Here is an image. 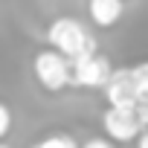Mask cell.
Instances as JSON below:
<instances>
[{"label":"cell","mask_w":148,"mask_h":148,"mask_svg":"<svg viewBox=\"0 0 148 148\" xmlns=\"http://www.w3.org/2000/svg\"><path fill=\"white\" fill-rule=\"evenodd\" d=\"M0 148H9V145H0Z\"/></svg>","instance_id":"13"},{"label":"cell","mask_w":148,"mask_h":148,"mask_svg":"<svg viewBox=\"0 0 148 148\" xmlns=\"http://www.w3.org/2000/svg\"><path fill=\"white\" fill-rule=\"evenodd\" d=\"M35 79L44 90H64L73 82V61L58 49H44L35 55Z\"/></svg>","instance_id":"2"},{"label":"cell","mask_w":148,"mask_h":148,"mask_svg":"<svg viewBox=\"0 0 148 148\" xmlns=\"http://www.w3.org/2000/svg\"><path fill=\"white\" fill-rule=\"evenodd\" d=\"M136 148H148V128L139 134V139H136Z\"/></svg>","instance_id":"12"},{"label":"cell","mask_w":148,"mask_h":148,"mask_svg":"<svg viewBox=\"0 0 148 148\" xmlns=\"http://www.w3.org/2000/svg\"><path fill=\"white\" fill-rule=\"evenodd\" d=\"M136 113L142 119V128H148V102H136Z\"/></svg>","instance_id":"10"},{"label":"cell","mask_w":148,"mask_h":148,"mask_svg":"<svg viewBox=\"0 0 148 148\" xmlns=\"http://www.w3.org/2000/svg\"><path fill=\"white\" fill-rule=\"evenodd\" d=\"M102 125H105V134L116 142H131L142 134V119L136 108H108Z\"/></svg>","instance_id":"5"},{"label":"cell","mask_w":148,"mask_h":148,"mask_svg":"<svg viewBox=\"0 0 148 148\" xmlns=\"http://www.w3.org/2000/svg\"><path fill=\"white\" fill-rule=\"evenodd\" d=\"M105 99H108V108H136V102H139V87H136L134 67H119V70H113L110 82L105 84Z\"/></svg>","instance_id":"4"},{"label":"cell","mask_w":148,"mask_h":148,"mask_svg":"<svg viewBox=\"0 0 148 148\" xmlns=\"http://www.w3.org/2000/svg\"><path fill=\"white\" fill-rule=\"evenodd\" d=\"M47 41L58 52H64L70 61H76L79 55H87V52H96V38L76 18H55L47 29Z\"/></svg>","instance_id":"1"},{"label":"cell","mask_w":148,"mask_h":148,"mask_svg":"<svg viewBox=\"0 0 148 148\" xmlns=\"http://www.w3.org/2000/svg\"><path fill=\"white\" fill-rule=\"evenodd\" d=\"M82 148H113V145H110L108 139H87Z\"/></svg>","instance_id":"11"},{"label":"cell","mask_w":148,"mask_h":148,"mask_svg":"<svg viewBox=\"0 0 148 148\" xmlns=\"http://www.w3.org/2000/svg\"><path fill=\"white\" fill-rule=\"evenodd\" d=\"M87 12H90V18H93L96 26H113L122 18L125 3H122V0H90Z\"/></svg>","instance_id":"6"},{"label":"cell","mask_w":148,"mask_h":148,"mask_svg":"<svg viewBox=\"0 0 148 148\" xmlns=\"http://www.w3.org/2000/svg\"><path fill=\"white\" fill-rule=\"evenodd\" d=\"M113 76L110 61L99 52H87L73 61V84L79 87H105Z\"/></svg>","instance_id":"3"},{"label":"cell","mask_w":148,"mask_h":148,"mask_svg":"<svg viewBox=\"0 0 148 148\" xmlns=\"http://www.w3.org/2000/svg\"><path fill=\"white\" fill-rule=\"evenodd\" d=\"M9 128H12V110L9 105H0V136H9Z\"/></svg>","instance_id":"9"},{"label":"cell","mask_w":148,"mask_h":148,"mask_svg":"<svg viewBox=\"0 0 148 148\" xmlns=\"http://www.w3.org/2000/svg\"><path fill=\"white\" fill-rule=\"evenodd\" d=\"M32 148H76V142H73V136H64V134H55V136H47L41 139L38 145Z\"/></svg>","instance_id":"8"},{"label":"cell","mask_w":148,"mask_h":148,"mask_svg":"<svg viewBox=\"0 0 148 148\" xmlns=\"http://www.w3.org/2000/svg\"><path fill=\"white\" fill-rule=\"evenodd\" d=\"M134 76H136V87H139V102H148V61L134 67Z\"/></svg>","instance_id":"7"}]
</instances>
